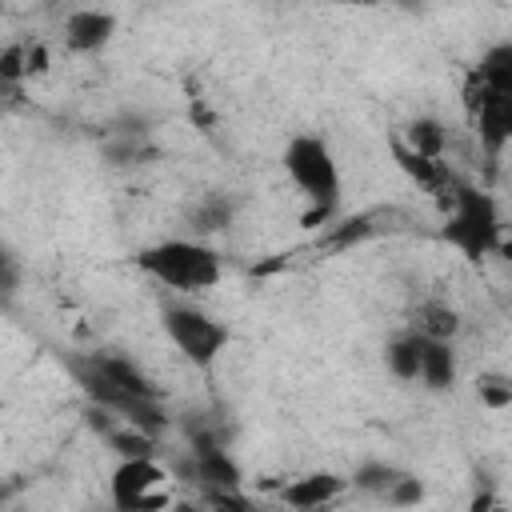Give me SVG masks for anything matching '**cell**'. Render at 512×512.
<instances>
[{"label": "cell", "mask_w": 512, "mask_h": 512, "mask_svg": "<svg viewBox=\"0 0 512 512\" xmlns=\"http://www.w3.org/2000/svg\"><path fill=\"white\" fill-rule=\"evenodd\" d=\"M164 468L152 456H120L112 472V500L120 508H160L168 496L156 492L164 484Z\"/></svg>", "instance_id": "8992f818"}, {"label": "cell", "mask_w": 512, "mask_h": 512, "mask_svg": "<svg viewBox=\"0 0 512 512\" xmlns=\"http://www.w3.org/2000/svg\"><path fill=\"white\" fill-rule=\"evenodd\" d=\"M192 464H196V476H200L208 488H240V468H236V460H232L224 448L200 440Z\"/></svg>", "instance_id": "8fae6325"}, {"label": "cell", "mask_w": 512, "mask_h": 512, "mask_svg": "<svg viewBox=\"0 0 512 512\" xmlns=\"http://www.w3.org/2000/svg\"><path fill=\"white\" fill-rule=\"evenodd\" d=\"M404 472L400 468H392V464H364L356 476H352V488H360V492H376V496H388L392 488H396V480H400Z\"/></svg>", "instance_id": "9a60e30c"}, {"label": "cell", "mask_w": 512, "mask_h": 512, "mask_svg": "<svg viewBox=\"0 0 512 512\" xmlns=\"http://www.w3.org/2000/svg\"><path fill=\"white\" fill-rule=\"evenodd\" d=\"M160 324H164L168 340L184 352V360H192V364L204 368V372L216 364V356H220L224 344H228V328H224L220 320H212L204 308L184 304V300H168V304L160 308Z\"/></svg>", "instance_id": "277c9868"}, {"label": "cell", "mask_w": 512, "mask_h": 512, "mask_svg": "<svg viewBox=\"0 0 512 512\" xmlns=\"http://www.w3.org/2000/svg\"><path fill=\"white\" fill-rule=\"evenodd\" d=\"M388 500H392V504H412V500H420V484H416V480L404 472V476L396 480V488L388 492Z\"/></svg>", "instance_id": "ffe728a7"}, {"label": "cell", "mask_w": 512, "mask_h": 512, "mask_svg": "<svg viewBox=\"0 0 512 512\" xmlns=\"http://www.w3.org/2000/svg\"><path fill=\"white\" fill-rule=\"evenodd\" d=\"M348 484H352V480H344V476H336V472H308V476L284 484V488H280V500H284L288 508H320V504H332Z\"/></svg>", "instance_id": "ba28073f"}, {"label": "cell", "mask_w": 512, "mask_h": 512, "mask_svg": "<svg viewBox=\"0 0 512 512\" xmlns=\"http://www.w3.org/2000/svg\"><path fill=\"white\" fill-rule=\"evenodd\" d=\"M228 216H232V208H228L224 200H208V204H200V208H196V228H200V232L224 228V224H228Z\"/></svg>", "instance_id": "d6986e66"}, {"label": "cell", "mask_w": 512, "mask_h": 512, "mask_svg": "<svg viewBox=\"0 0 512 512\" xmlns=\"http://www.w3.org/2000/svg\"><path fill=\"white\" fill-rule=\"evenodd\" d=\"M408 144L416 152H424V156H440L444 152V128H440V120H432V116L412 120L408 124Z\"/></svg>", "instance_id": "2e32d148"}, {"label": "cell", "mask_w": 512, "mask_h": 512, "mask_svg": "<svg viewBox=\"0 0 512 512\" xmlns=\"http://www.w3.org/2000/svg\"><path fill=\"white\" fill-rule=\"evenodd\" d=\"M48 68V52L44 44H28V76H40Z\"/></svg>", "instance_id": "44dd1931"}, {"label": "cell", "mask_w": 512, "mask_h": 512, "mask_svg": "<svg viewBox=\"0 0 512 512\" xmlns=\"http://www.w3.org/2000/svg\"><path fill=\"white\" fill-rule=\"evenodd\" d=\"M480 400H484V404H492V408H500V404H512V392H500V388L484 384V388H480Z\"/></svg>", "instance_id": "7402d4cb"}, {"label": "cell", "mask_w": 512, "mask_h": 512, "mask_svg": "<svg viewBox=\"0 0 512 512\" xmlns=\"http://www.w3.org/2000/svg\"><path fill=\"white\" fill-rule=\"evenodd\" d=\"M0 76L4 84H16L28 76V44H8L4 56H0Z\"/></svg>", "instance_id": "ac0fdd59"}, {"label": "cell", "mask_w": 512, "mask_h": 512, "mask_svg": "<svg viewBox=\"0 0 512 512\" xmlns=\"http://www.w3.org/2000/svg\"><path fill=\"white\" fill-rule=\"evenodd\" d=\"M448 224H444V240L464 256V260H484L500 248V208L492 200V192L460 180L456 184V204L444 212Z\"/></svg>", "instance_id": "3957f363"}, {"label": "cell", "mask_w": 512, "mask_h": 512, "mask_svg": "<svg viewBox=\"0 0 512 512\" xmlns=\"http://www.w3.org/2000/svg\"><path fill=\"white\" fill-rule=\"evenodd\" d=\"M464 112L480 136L488 164H496L500 152L512 144V88H492L472 68L464 76Z\"/></svg>", "instance_id": "5b68a950"}, {"label": "cell", "mask_w": 512, "mask_h": 512, "mask_svg": "<svg viewBox=\"0 0 512 512\" xmlns=\"http://www.w3.org/2000/svg\"><path fill=\"white\" fill-rule=\"evenodd\" d=\"M284 172L292 176V184L308 200L304 228H320L340 208V168H336V156H332L328 140L312 136V132L292 136L288 148H284Z\"/></svg>", "instance_id": "6da1fadb"}, {"label": "cell", "mask_w": 512, "mask_h": 512, "mask_svg": "<svg viewBox=\"0 0 512 512\" xmlns=\"http://www.w3.org/2000/svg\"><path fill=\"white\" fill-rule=\"evenodd\" d=\"M112 36H116V16L104 12V8H76V12L64 20V48H68V52L92 56V52L108 48Z\"/></svg>", "instance_id": "52a82bcc"}, {"label": "cell", "mask_w": 512, "mask_h": 512, "mask_svg": "<svg viewBox=\"0 0 512 512\" xmlns=\"http://www.w3.org/2000/svg\"><path fill=\"white\" fill-rule=\"evenodd\" d=\"M88 360L108 376V380H116L120 388H128V392H136V396H152V400H160V388L128 360V356H116V352H88Z\"/></svg>", "instance_id": "30bf717a"}, {"label": "cell", "mask_w": 512, "mask_h": 512, "mask_svg": "<svg viewBox=\"0 0 512 512\" xmlns=\"http://www.w3.org/2000/svg\"><path fill=\"white\" fill-rule=\"evenodd\" d=\"M420 348H424V336L412 328V332H400L392 344H388V352H384V360H388V372L396 376V380H420Z\"/></svg>", "instance_id": "7c38bea8"}, {"label": "cell", "mask_w": 512, "mask_h": 512, "mask_svg": "<svg viewBox=\"0 0 512 512\" xmlns=\"http://www.w3.org/2000/svg\"><path fill=\"white\" fill-rule=\"evenodd\" d=\"M420 384L428 392H448L456 384V352H452V340L424 336V348H420Z\"/></svg>", "instance_id": "9c48e42d"}, {"label": "cell", "mask_w": 512, "mask_h": 512, "mask_svg": "<svg viewBox=\"0 0 512 512\" xmlns=\"http://www.w3.org/2000/svg\"><path fill=\"white\" fill-rule=\"evenodd\" d=\"M136 268L176 292H204L220 280V252L200 240H160L136 252Z\"/></svg>", "instance_id": "7a4b0ae2"}, {"label": "cell", "mask_w": 512, "mask_h": 512, "mask_svg": "<svg viewBox=\"0 0 512 512\" xmlns=\"http://www.w3.org/2000/svg\"><path fill=\"white\" fill-rule=\"evenodd\" d=\"M472 68H476V76H480L484 84H492V88H512V40L492 44Z\"/></svg>", "instance_id": "5bb4252c"}, {"label": "cell", "mask_w": 512, "mask_h": 512, "mask_svg": "<svg viewBox=\"0 0 512 512\" xmlns=\"http://www.w3.org/2000/svg\"><path fill=\"white\" fill-rule=\"evenodd\" d=\"M416 332L420 336H436V340H452L460 332V316L444 300H424L416 308Z\"/></svg>", "instance_id": "4fadbf2b"}, {"label": "cell", "mask_w": 512, "mask_h": 512, "mask_svg": "<svg viewBox=\"0 0 512 512\" xmlns=\"http://www.w3.org/2000/svg\"><path fill=\"white\" fill-rule=\"evenodd\" d=\"M344 4H376V0H344Z\"/></svg>", "instance_id": "603a6c76"}, {"label": "cell", "mask_w": 512, "mask_h": 512, "mask_svg": "<svg viewBox=\"0 0 512 512\" xmlns=\"http://www.w3.org/2000/svg\"><path fill=\"white\" fill-rule=\"evenodd\" d=\"M108 444L116 448V456H152V432L128 424L124 432H108Z\"/></svg>", "instance_id": "e0dca14e"}]
</instances>
